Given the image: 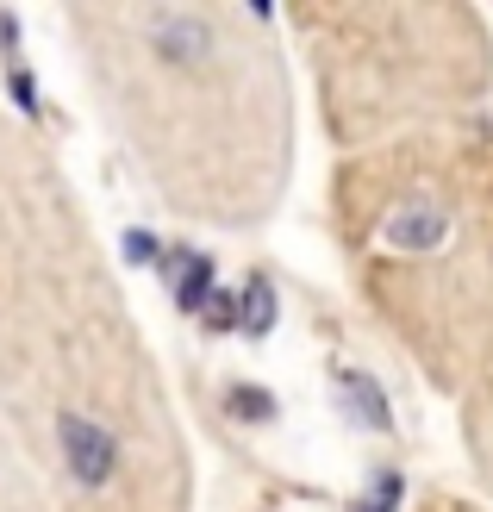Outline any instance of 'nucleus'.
Masks as SVG:
<instances>
[{"label": "nucleus", "instance_id": "2", "mask_svg": "<svg viewBox=\"0 0 493 512\" xmlns=\"http://www.w3.org/2000/svg\"><path fill=\"white\" fill-rule=\"evenodd\" d=\"M63 44L138 188L194 232H263L288 207L300 88L288 32L219 0L69 7Z\"/></svg>", "mask_w": 493, "mask_h": 512}, {"label": "nucleus", "instance_id": "3", "mask_svg": "<svg viewBox=\"0 0 493 512\" xmlns=\"http://www.w3.org/2000/svg\"><path fill=\"white\" fill-rule=\"evenodd\" d=\"M325 238L362 319L456 406L493 350V113L331 157Z\"/></svg>", "mask_w": 493, "mask_h": 512}, {"label": "nucleus", "instance_id": "4", "mask_svg": "<svg viewBox=\"0 0 493 512\" xmlns=\"http://www.w3.org/2000/svg\"><path fill=\"white\" fill-rule=\"evenodd\" d=\"M281 32L306 69L319 132L337 157L493 113V25L462 0L450 7H406V0L294 7Z\"/></svg>", "mask_w": 493, "mask_h": 512}, {"label": "nucleus", "instance_id": "5", "mask_svg": "<svg viewBox=\"0 0 493 512\" xmlns=\"http://www.w3.org/2000/svg\"><path fill=\"white\" fill-rule=\"evenodd\" d=\"M456 431H462V463H469V488L493 500V350L475 369L469 394L456 400Z\"/></svg>", "mask_w": 493, "mask_h": 512}, {"label": "nucleus", "instance_id": "1", "mask_svg": "<svg viewBox=\"0 0 493 512\" xmlns=\"http://www.w3.org/2000/svg\"><path fill=\"white\" fill-rule=\"evenodd\" d=\"M0 431L63 512H194L163 356L69 163L0 107Z\"/></svg>", "mask_w": 493, "mask_h": 512}, {"label": "nucleus", "instance_id": "7", "mask_svg": "<svg viewBox=\"0 0 493 512\" xmlns=\"http://www.w3.org/2000/svg\"><path fill=\"white\" fill-rule=\"evenodd\" d=\"M406 512H493V500H481L475 488H450V481H431V488H419V500H412Z\"/></svg>", "mask_w": 493, "mask_h": 512}, {"label": "nucleus", "instance_id": "6", "mask_svg": "<svg viewBox=\"0 0 493 512\" xmlns=\"http://www.w3.org/2000/svg\"><path fill=\"white\" fill-rule=\"evenodd\" d=\"M0 512H63L57 494L44 488V475L19 456L7 431H0Z\"/></svg>", "mask_w": 493, "mask_h": 512}]
</instances>
